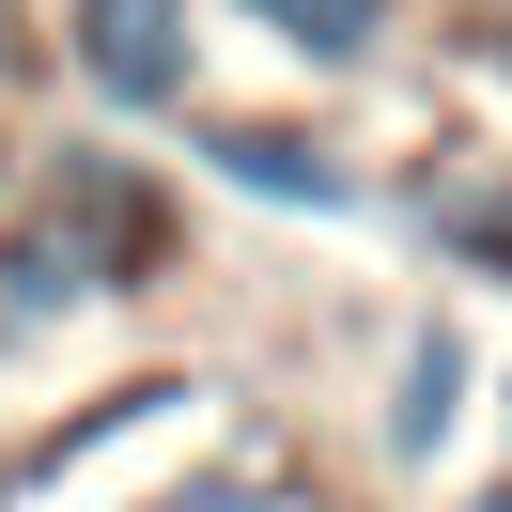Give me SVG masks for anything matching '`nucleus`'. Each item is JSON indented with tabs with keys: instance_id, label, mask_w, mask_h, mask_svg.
Wrapping results in <instances>:
<instances>
[{
	"instance_id": "423d86ee",
	"label": "nucleus",
	"mask_w": 512,
	"mask_h": 512,
	"mask_svg": "<svg viewBox=\"0 0 512 512\" xmlns=\"http://www.w3.org/2000/svg\"><path fill=\"white\" fill-rule=\"evenodd\" d=\"M233 16H249L295 78H373L388 47H404V0H233Z\"/></svg>"
},
{
	"instance_id": "7ed1b4c3",
	"label": "nucleus",
	"mask_w": 512,
	"mask_h": 512,
	"mask_svg": "<svg viewBox=\"0 0 512 512\" xmlns=\"http://www.w3.org/2000/svg\"><path fill=\"white\" fill-rule=\"evenodd\" d=\"M47 63L94 94V125L202 109V0H47Z\"/></svg>"
},
{
	"instance_id": "6e6552de",
	"label": "nucleus",
	"mask_w": 512,
	"mask_h": 512,
	"mask_svg": "<svg viewBox=\"0 0 512 512\" xmlns=\"http://www.w3.org/2000/svg\"><path fill=\"white\" fill-rule=\"evenodd\" d=\"M47 78V0H0V94H32Z\"/></svg>"
},
{
	"instance_id": "f257e3e1",
	"label": "nucleus",
	"mask_w": 512,
	"mask_h": 512,
	"mask_svg": "<svg viewBox=\"0 0 512 512\" xmlns=\"http://www.w3.org/2000/svg\"><path fill=\"white\" fill-rule=\"evenodd\" d=\"M171 264H187V187H171L125 125L32 140V171L0 202V357L47 342V326H78V311L156 295Z\"/></svg>"
},
{
	"instance_id": "0eeeda50",
	"label": "nucleus",
	"mask_w": 512,
	"mask_h": 512,
	"mask_svg": "<svg viewBox=\"0 0 512 512\" xmlns=\"http://www.w3.org/2000/svg\"><path fill=\"white\" fill-rule=\"evenodd\" d=\"M450 63H466V78H497V94H512V0H466V16H450Z\"/></svg>"
},
{
	"instance_id": "39448f33",
	"label": "nucleus",
	"mask_w": 512,
	"mask_h": 512,
	"mask_svg": "<svg viewBox=\"0 0 512 512\" xmlns=\"http://www.w3.org/2000/svg\"><path fill=\"white\" fill-rule=\"evenodd\" d=\"M466 419H481V342L450 311H419L404 342H388V388H373V466L388 481H435Z\"/></svg>"
},
{
	"instance_id": "20e7f679",
	"label": "nucleus",
	"mask_w": 512,
	"mask_h": 512,
	"mask_svg": "<svg viewBox=\"0 0 512 512\" xmlns=\"http://www.w3.org/2000/svg\"><path fill=\"white\" fill-rule=\"evenodd\" d=\"M373 218L404 233V249H435L450 280L512 295V156L497 140H419L404 171H373Z\"/></svg>"
},
{
	"instance_id": "1a4fd4ad",
	"label": "nucleus",
	"mask_w": 512,
	"mask_h": 512,
	"mask_svg": "<svg viewBox=\"0 0 512 512\" xmlns=\"http://www.w3.org/2000/svg\"><path fill=\"white\" fill-rule=\"evenodd\" d=\"M450 512H512V466H497V481H466V497H450Z\"/></svg>"
},
{
	"instance_id": "f03ea898",
	"label": "nucleus",
	"mask_w": 512,
	"mask_h": 512,
	"mask_svg": "<svg viewBox=\"0 0 512 512\" xmlns=\"http://www.w3.org/2000/svg\"><path fill=\"white\" fill-rule=\"evenodd\" d=\"M171 156L187 187L218 202H264V218H373V171L342 156V125H295V109H171Z\"/></svg>"
}]
</instances>
